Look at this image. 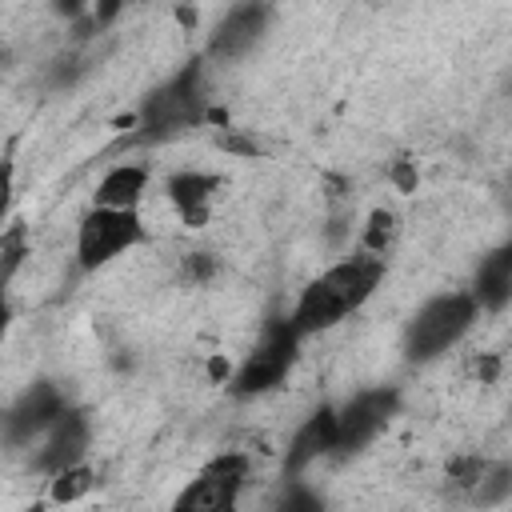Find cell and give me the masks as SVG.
<instances>
[{"mask_svg": "<svg viewBox=\"0 0 512 512\" xmlns=\"http://www.w3.org/2000/svg\"><path fill=\"white\" fill-rule=\"evenodd\" d=\"M380 280H384V256H372V252L360 248L356 256H348V260L324 268L316 280H308V288L296 296V304L284 320L296 328L300 340L316 336V332H328L344 316L360 312Z\"/></svg>", "mask_w": 512, "mask_h": 512, "instance_id": "1", "label": "cell"}, {"mask_svg": "<svg viewBox=\"0 0 512 512\" xmlns=\"http://www.w3.org/2000/svg\"><path fill=\"white\" fill-rule=\"evenodd\" d=\"M208 116V96H204V68L200 60L184 64L180 72H172L160 88H152L140 104V132L136 140H172L192 132L196 124H204Z\"/></svg>", "mask_w": 512, "mask_h": 512, "instance_id": "2", "label": "cell"}, {"mask_svg": "<svg viewBox=\"0 0 512 512\" xmlns=\"http://www.w3.org/2000/svg\"><path fill=\"white\" fill-rule=\"evenodd\" d=\"M476 316H480V304L472 300V292H440L424 300L404 328V356L416 364L444 356L472 332Z\"/></svg>", "mask_w": 512, "mask_h": 512, "instance_id": "3", "label": "cell"}, {"mask_svg": "<svg viewBox=\"0 0 512 512\" xmlns=\"http://www.w3.org/2000/svg\"><path fill=\"white\" fill-rule=\"evenodd\" d=\"M148 244V224L140 208H88L76 224V264L80 272H100L116 256Z\"/></svg>", "mask_w": 512, "mask_h": 512, "instance_id": "4", "label": "cell"}, {"mask_svg": "<svg viewBox=\"0 0 512 512\" xmlns=\"http://www.w3.org/2000/svg\"><path fill=\"white\" fill-rule=\"evenodd\" d=\"M296 348H300V336H296V328L288 324V320H272L268 328H264V336L256 340V348L240 360V368L232 372V396H240V400H252V396H264V392H272L284 376H288V368H292V360H296Z\"/></svg>", "mask_w": 512, "mask_h": 512, "instance_id": "5", "label": "cell"}, {"mask_svg": "<svg viewBox=\"0 0 512 512\" xmlns=\"http://www.w3.org/2000/svg\"><path fill=\"white\" fill-rule=\"evenodd\" d=\"M248 456L244 452H224L216 460H208L196 480H188V488L176 496V512H232L240 504V488L248 480Z\"/></svg>", "mask_w": 512, "mask_h": 512, "instance_id": "6", "label": "cell"}, {"mask_svg": "<svg viewBox=\"0 0 512 512\" xmlns=\"http://www.w3.org/2000/svg\"><path fill=\"white\" fill-rule=\"evenodd\" d=\"M396 408H400L396 388H368V392H356L344 408H336L332 456H352V452H360L368 440L380 436V428L396 416Z\"/></svg>", "mask_w": 512, "mask_h": 512, "instance_id": "7", "label": "cell"}, {"mask_svg": "<svg viewBox=\"0 0 512 512\" xmlns=\"http://www.w3.org/2000/svg\"><path fill=\"white\" fill-rule=\"evenodd\" d=\"M272 24V8L268 0H236L220 20L216 28L208 32V56L212 60H236L244 52H252L264 32Z\"/></svg>", "mask_w": 512, "mask_h": 512, "instance_id": "8", "label": "cell"}, {"mask_svg": "<svg viewBox=\"0 0 512 512\" xmlns=\"http://www.w3.org/2000/svg\"><path fill=\"white\" fill-rule=\"evenodd\" d=\"M44 448H40V456H36V468L40 472H60V468H68V464H80L84 460V452H88V436H92V424H88V416L84 412H76V408H64L44 432Z\"/></svg>", "mask_w": 512, "mask_h": 512, "instance_id": "9", "label": "cell"}, {"mask_svg": "<svg viewBox=\"0 0 512 512\" xmlns=\"http://www.w3.org/2000/svg\"><path fill=\"white\" fill-rule=\"evenodd\" d=\"M68 408V400L60 396V388L56 384H48V380H40V384H32L16 404H12V412L4 416V428H8V440H32V436H40L60 412Z\"/></svg>", "mask_w": 512, "mask_h": 512, "instance_id": "10", "label": "cell"}, {"mask_svg": "<svg viewBox=\"0 0 512 512\" xmlns=\"http://www.w3.org/2000/svg\"><path fill=\"white\" fill-rule=\"evenodd\" d=\"M332 440H336V408H316L288 440V452H284V476H300L308 472L316 460L332 456Z\"/></svg>", "mask_w": 512, "mask_h": 512, "instance_id": "11", "label": "cell"}, {"mask_svg": "<svg viewBox=\"0 0 512 512\" xmlns=\"http://www.w3.org/2000/svg\"><path fill=\"white\" fill-rule=\"evenodd\" d=\"M220 188V176L212 172H196V168H184V172H172L164 192L172 200V208L180 212V220L188 228H200L208 220V208H212V196Z\"/></svg>", "mask_w": 512, "mask_h": 512, "instance_id": "12", "label": "cell"}, {"mask_svg": "<svg viewBox=\"0 0 512 512\" xmlns=\"http://www.w3.org/2000/svg\"><path fill=\"white\" fill-rule=\"evenodd\" d=\"M144 192H148V168L124 160V164H112L100 176V184L92 192V204L96 208H140Z\"/></svg>", "mask_w": 512, "mask_h": 512, "instance_id": "13", "label": "cell"}, {"mask_svg": "<svg viewBox=\"0 0 512 512\" xmlns=\"http://www.w3.org/2000/svg\"><path fill=\"white\" fill-rule=\"evenodd\" d=\"M472 300L480 304V312H504V304L512 300V248H496L480 260Z\"/></svg>", "mask_w": 512, "mask_h": 512, "instance_id": "14", "label": "cell"}, {"mask_svg": "<svg viewBox=\"0 0 512 512\" xmlns=\"http://www.w3.org/2000/svg\"><path fill=\"white\" fill-rule=\"evenodd\" d=\"M396 236H400V216L392 208H372L368 224H364V236H360V248L372 252V256H388Z\"/></svg>", "mask_w": 512, "mask_h": 512, "instance_id": "15", "label": "cell"}, {"mask_svg": "<svg viewBox=\"0 0 512 512\" xmlns=\"http://www.w3.org/2000/svg\"><path fill=\"white\" fill-rule=\"evenodd\" d=\"M92 484H96V472H92V468L68 464V468H60V472H52L48 500H52V504H76V500H84V496L92 492Z\"/></svg>", "mask_w": 512, "mask_h": 512, "instance_id": "16", "label": "cell"}, {"mask_svg": "<svg viewBox=\"0 0 512 512\" xmlns=\"http://www.w3.org/2000/svg\"><path fill=\"white\" fill-rule=\"evenodd\" d=\"M12 200H16V160L0 156V228L12 216Z\"/></svg>", "mask_w": 512, "mask_h": 512, "instance_id": "17", "label": "cell"}, {"mask_svg": "<svg viewBox=\"0 0 512 512\" xmlns=\"http://www.w3.org/2000/svg\"><path fill=\"white\" fill-rule=\"evenodd\" d=\"M20 264V248H8V260H4V268H0V336L8 332V320H12V304H8V276H12V268Z\"/></svg>", "mask_w": 512, "mask_h": 512, "instance_id": "18", "label": "cell"}, {"mask_svg": "<svg viewBox=\"0 0 512 512\" xmlns=\"http://www.w3.org/2000/svg\"><path fill=\"white\" fill-rule=\"evenodd\" d=\"M220 148L224 152H236V156H260L264 152V144L256 136H244V132H224L220 136Z\"/></svg>", "mask_w": 512, "mask_h": 512, "instance_id": "19", "label": "cell"}, {"mask_svg": "<svg viewBox=\"0 0 512 512\" xmlns=\"http://www.w3.org/2000/svg\"><path fill=\"white\" fill-rule=\"evenodd\" d=\"M216 272V260L208 256V252H192V256H184V276L188 280H208Z\"/></svg>", "mask_w": 512, "mask_h": 512, "instance_id": "20", "label": "cell"}, {"mask_svg": "<svg viewBox=\"0 0 512 512\" xmlns=\"http://www.w3.org/2000/svg\"><path fill=\"white\" fill-rule=\"evenodd\" d=\"M120 8H124V0H92V12H88L92 28H108L120 16Z\"/></svg>", "mask_w": 512, "mask_h": 512, "instance_id": "21", "label": "cell"}, {"mask_svg": "<svg viewBox=\"0 0 512 512\" xmlns=\"http://www.w3.org/2000/svg\"><path fill=\"white\" fill-rule=\"evenodd\" d=\"M52 8H56L60 16H68V20H76V16H84V12H92V0H52Z\"/></svg>", "mask_w": 512, "mask_h": 512, "instance_id": "22", "label": "cell"}, {"mask_svg": "<svg viewBox=\"0 0 512 512\" xmlns=\"http://www.w3.org/2000/svg\"><path fill=\"white\" fill-rule=\"evenodd\" d=\"M392 176H396V184H400L404 192H412V188H416V168H412V164H396V172H392Z\"/></svg>", "mask_w": 512, "mask_h": 512, "instance_id": "23", "label": "cell"}, {"mask_svg": "<svg viewBox=\"0 0 512 512\" xmlns=\"http://www.w3.org/2000/svg\"><path fill=\"white\" fill-rule=\"evenodd\" d=\"M476 372H480V380H492V376L500 372V360H496V356H480V360H476Z\"/></svg>", "mask_w": 512, "mask_h": 512, "instance_id": "24", "label": "cell"}]
</instances>
